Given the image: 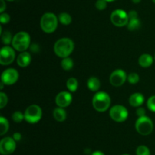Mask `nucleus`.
<instances>
[{
	"label": "nucleus",
	"mask_w": 155,
	"mask_h": 155,
	"mask_svg": "<svg viewBox=\"0 0 155 155\" xmlns=\"http://www.w3.org/2000/svg\"><path fill=\"white\" fill-rule=\"evenodd\" d=\"M30 62H31V56L27 52H23L20 53L19 56L17 58V63L20 67H22V68L28 66Z\"/></svg>",
	"instance_id": "nucleus-14"
},
{
	"label": "nucleus",
	"mask_w": 155,
	"mask_h": 155,
	"mask_svg": "<svg viewBox=\"0 0 155 155\" xmlns=\"http://www.w3.org/2000/svg\"><path fill=\"white\" fill-rule=\"evenodd\" d=\"M92 155H104V153H103V152L99 151V150H96V151L93 152V153H92Z\"/></svg>",
	"instance_id": "nucleus-36"
},
{
	"label": "nucleus",
	"mask_w": 155,
	"mask_h": 155,
	"mask_svg": "<svg viewBox=\"0 0 155 155\" xmlns=\"http://www.w3.org/2000/svg\"><path fill=\"white\" fill-rule=\"evenodd\" d=\"M12 33L9 31H5L4 33H2V40L4 44H9L11 43V42H12Z\"/></svg>",
	"instance_id": "nucleus-25"
},
{
	"label": "nucleus",
	"mask_w": 155,
	"mask_h": 155,
	"mask_svg": "<svg viewBox=\"0 0 155 155\" xmlns=\"http://www.w3.org/2000/svg\"><path fill=\"white\" fill-rule=\"evenodd\" d=\"M105 1H107V2H113V1H114V0H105Z\"/></svg>",
	"instance_id": "nucleus-38"
},
{
	"label": "nucleus",
	"mask_w": 155,
	"mask_h": 155,
	"mask_svg": "<svg viewBox=\"0 0 155 155\" xmlns=\"http://www.w3.org/2000/svg\"><path fill=\"white\" fill-rule=\"evenodd\" d=\"M0 21L2 24H8L10 21V16L7 13H2L0 15Z\"/></svg>",
	"instance_id": "nucleus-31"
},
{
	"label": "nucleus",
	"mask_w": 155,
	"mask_h": 155,
	"mask_svg": "<svg viewBox=\"0 0 155 155\" xmlns=\"http://www.w3.org/2000/svg\"><path fill=\"white\" fill-rule=\"evenodd\" d=\"M132 2H133V3H136V4H137V3L140 2L141 0H132Z\"/></svg>",
	"instance_id": "nucleus-37"
},
{
	"label": "nucleus",
	"mask_w": 155,
	"mask_h": 155,
	"mask_svg": "<svg viewBox=\"0 0 155 155\" xmlns=\"http://www.w3.org/2000/svg\"><path fill=\"white\" fill-rule=\"evenodd\" d=\"M8 103V97L5 93H0V109H2Z\"/></svg>",
	"instance_id": "nucleus-30"
},
{
	"label": "nucleus",
	"mask_w": 155,
	"mask_h": 155,
	"mask_svg": "<svg viewBox=\"0 0 155 155\" xmlns=\"http://www.w3.org/2000/svg\"><path fill=\"white\" fill-rule=\"evenodd\" d=\"M145 109L144 108H138L137 110H136V114L139 117H143L145 116Z\"/></svg>",
	"instance_id": "nucleus-32"
},
{
	"label": "nucleus",
	"mask_w": 155,
	"mask_h": 155,
	"mask_svg": "<svg viewBox=\"0 0 155 155\" xmlns=\"http://www.w3.org/2000/svg\"><path fill=\"white\" fill-rule=\"evenodd\" d=\"M12 46L16 50L20 52H24L30 44V35L27 32L21 31L16 33L12 40Z\"/></svg>",
	"instance_id": "nucleus-4"
},
{
	"label": "nucleus",
	"mask_w": 155,
	"mask_h": 155,
	"mask_svg": "<svg viewBox=\"0 0 155 155\" xmlns=\"http://www.w3.org/2000/svg\"><path fill=\"white\" fill-rule=\"evenodd\" d=\"M74 43L69 38H61L56 41L54 45V53L61 58H67L72 53Z\"/></svg>",
	"instance_id": "nucleus-1"
},
{
	"label": "nucleus",
	"mask_w": 155,
	"mask_h": 155,
	"mask_svg": "<svg viewBox=\"0 0 155 155\" xmlns=\"http://www.w3.org/2000/svg\"><path fill=\"white\" fill-rule=\"evenodd\" d=\"M42 115V112L41 108L37 105H31L28 106L24 112V119L29 123L38 122L41 119Z\"/></svg>",
	"instance_id": "nucleus-6"
},
{
	"label": "nucleus",
	"mask_w": 155,
	"mask_h": 155,
	"mask_svg": "<svg viewBox=\"0 0 155 155\" xmlns=\"http://www.w3.org/2000/svg\"><path fill=\"white\" fill-rule=\"evenodd\" d=\"M58 21L64 25H69L72 21V18L68 13L62 12L58 15Z\"/></svg>",
	"instance_id": "nucleus-19"
},
{
	"label": "nucleus",
	"mask_w": 155,
	"mask_h": 155,
	"mask_svg": "<svg viewBox=\"0 0 155 155\" xmlns=\"http://www.w3.org/2000/svg\"><path fill=\"white\" fill-rule=\"evenodd\" d=\"M8 128L9 124L8 120L3 116L0 117V135H5L8 130Z\"/></svg>",
	"instance_id": "nucleus-22"
},
{
	"label": "nucleus",
	"mask_w": 155,
	"mask_h": 155,
	"mask_svg": "<svg viewBox=\"0 0 155 155\" xmlns=\"http://www.w3.org/2000/svg\"><path fill=\"white\" fill-rule=\"evenodd\" d=\"M154 59L149 54H142L139 59V63L143 68H148L152 65Z\"/></svg>",
	"instance_id": "nucleus-16"
},
{
	"label": "nucleus",
	"mask_w": 155,
	"mask_h": 155,
	"mask_svg": "<svg viewBox=\"0 0 155 155\" xmlns=\"http://www.w3.org/2000/svg\"><path fill=\"white\" fill-rule=\"evenodd\" d=\"M128 16H129V19L130 20L135 19V18H138V14L136 11L132 10L128 13Z\"/></svg>",
	"instance_id": "nucleus-33"
},
{
	"label": "nucleus",
	"mask_w": 155,
	"mask_h": 155,
	"mask_svg": "<svg viewBox=\"0 0 155 155\" xmlns=\"http://www.w3.org/2000/svg\"><path fill=\"white\" fill-rule=\"evenodd\" d=\"M12 118L13 121L15 122H21L24 119V115L22 112H20V111H16V112H15L12 114Z\"/></svg>",
	"instance_id": "nucleus-26"
},
{
	"label": "nucleus",
	"mask_w": 155,
	"mask_h": 155,
	"mask_svg": "<svg viewBox=\"0 0 155 155\" xmlns=\"http://www.w3.org/2000/svg\"><path fill=\"white\" fill-rule=\"evenodd\" d=\"M141 23L138 18H135V19H131L129 21L128 24H127V27L130 30H136L140 28Z\"/></svg>",
	"instance_id": "nucleus-23"
},
{
	"label": "nucleus",
	"mask_w": 155,
	"mask_h": 155,
	"mask_svg": "<svg viewBox=\"0 0 155 155\" xmlns=\"http://www.w3.org/2000/svg\"><path fill=\"white\" fill-rule=\"evenodd\" d=\"M88 88L92 91H97L100 88V81L96 77H91L87 82Z\"/></svg>",
	"instance_id": "nucleus-18"
},
{
	"label": "nucleus",
	"mask_w": 155,
	"mask_h": 155,
	"mask_svg": "<svg viewBox=\"0 0 155 155\" xmlns=\"http://www.w3.org/2000/svg\"><path fill=\"white\" fill-rule=\"evenodd\" d=\"M148 108L152 112H155V95L151 96L147 101Z\"/></svg>",
	"instance_id": "nucleus-28"
},
{
	"label": "nucleus",
	"mask_w": 155,
	"mask_h": 155,
	"mask_svg": "<svg viewBox=\"0 0 155 155\" xmlns=\"http://www.w3.org/2000/svg\"><path fill=\"white\" fill-rule=\"evenodd\" d=\"M110 21L114 25L117 27H124L129 23L128 14L122 9H116L110 15Z\"/></svg>",
	"instance_id": "nucleus-7"
},
{
	"label": "nucleus",
	"mask_w": 155,
	"mask_h": 155,
	"mask_svg": "<svg viewBox=\"0 0 155 155\" xmlns=\"http://www.w3.org/2000/svg\"><path fill=\"white\" fill-rule=\"evenodd\" d=\"M136 131L140 135H148L152 132L154 129V124L151 119L146 115L143 117H139L136 122Z\"/></svg>",
	"instance_id": "nucleus-5"
},
{
	"label": "nucleus",
	"mask_w": 155,
	"mask_h": 155,
	"mask_svg": "<svg viewBox=\"0 0 155 155\" xmlns=\"http://www.w3.org/2000/svg\"><path fill=\"white\" fill-rule=\"evenodd\" d=\"M16 149V142L14 138L6 137L0 141V153L2 155L12 154Z\"/></svg>",
	"instance_id": "nucleus-9"
},
{
	"label": "nucleus",
	"mask_w": 155,
	"mask_h": 155,
	"mask_svg": "<svg viewBox=\"0 0 155 155\" xmlns=\"http://www.w3.org/2000/svg\"><path fill=\"white\" fill-rule=\"evenodd\" d=\"M58 18L54 14L51 12L45 13L42 16L40 20L41 29L45 33H52L56 30L58 27Z\"/></svg>",
	"instance_id": "nucleus-3"
},
{
	"label": "nucleus",
	"mask_w": 155,
	"mask_h": 155,
	"mask_svg": "<svg viewBox=\"0 0 155 155\" xmlns=\"http://www.w3.org/2000/svg\"><path fill=\"white\" fill-rule=\"evenodd\" d=\"M67 88L71 92H75L78 88V81L75 78H70L67 81Z\"/></svg>",
	"instance_id": "nucleus-20"
},
{
	"label": "nucleus",
	"mask_w": 155,
	"mask_h": 155,
	"mask_svg": "<svg viewBox=\"0 0 155 155\" xmlns=\"http://www.w3.org/2000/svg\"><path fill=\"white\" fill-rule=\"evenodd\" d=\"M0 2H1V6H0V12L3 13V12L5 11V9H6V4L5 0H0Z\"/></svg>",
	"instance_id": "nucleus-34"
},
{
	"label": "nucleus",
	"mask_w": 155,
	"mask_h": 155,
	"mask_svg": "<svg viewBox=\"0 0 155 155\" xmlns=\"http://www.w3.org/2000/svg\"><path fill=\"white\" fill-rule=\"evenodd\" d=\"M110 116L112 119L117 122H124L128 117V111L121 105H116L110 109Z\"/></svg>",
	"instance_id": "nucleus-8"
},
{
	"label": "nucleus",
	"mask_w": 155,
	"mask_h": 155,
	"mask_svg": "<svg viewBox=\"0 0 155 155\" xmlns=\"http://www.w3.org/2000/svg\"><path fill=\"white\" fill-rule=\"evenodd\" d=\"M145 97L140 93H135L132 94L130 97V103L132 106L139 107L144 103Z\"/></svg>",
	"instance_id": "nucleus-15"
},
{
	"label": "nucleus",
	"mask_w": 155,
	"mask_h": 155,
	"mask_svg": "<svg viewBox=\"0 0 155 155\" xmlns=\"http://www.w3.org/2000/svg\"><path fill=\"white\" fill-rule=\"evenodd\" d=\"M7 1H10L11 2V1H14V0H7Z\"/></svg>",
	"instance_id": "nucleus-39"
},
{
	"label": "nucleus",
	"mask_w": 155,
	"mask_h": 155,
	"mask_svg": "<svg viewBox=\"0 0 155 155\" xmlns=\"http://www.w3.org/2000/svg\"><path fill=\"white\" fill-rule=\"evenodd\" d=\"M153 2H154V3H155V0H152Z\"/></svg>",
	"instance_id": "nucleus-40"
},
{
	"label": "nucleus",
	"mask_w": 155,
	"mask_h": 155,
	"mask_svg": "<svg viewBox=\"0 0 155 155\" xmlns=\"http://www.w3.org/2000/svg\"><path fill=\"white\" fill-rule=\"evenodd\" d=\"M154 59H155V56H154Z\"/></svg>",
	"instance_id": "nucleus-42"
},
{
	"label": "nucleus",
	"mask_w": 155,
	"mask_h": 155,
	"mask_svg": "<svg viewBox=\"0 0 155 155\" xmlns=\"http://www.w3.org/2000/svg\"><path fill=\"white\" fill-rule=\"evenodd\" d=\"M61 67L63 68L64 70H65V71H69V70H71V68H73V66H74V62H73L72 59L69 57L64 58V59H62L61 62Z\"/></svg>",
	"instance_id": "nucleus-21"
},
{
	"label": "nucleus",
	"mask_w": 155,
	"mask_h": 155,
	"mask_svg": "<svg viewBox=\"0 0 155 155\" xmlns=\"http://www.w3.org/2000/svg\"><path fill=\"white\" fill-rule=\"evenodd\" d=\"M95 7L100 11L104 10L107 7V1H105V0H97L96 2H95Z\"/></svg>",
	"instance_id": "nucleus-29"
},
{
	"label": "nucleus",
	"mask_w": 155,
	"mask_h": 155,
	"mask_svg": "<svg viewBox=\"0 0 155 155\" xmlns=\"http://www.w3.org/2000/svg\"><path fill=\"white\" fill-rule=\"evenodd\" d=\"M19 78V74L18 71L15 68H8L5 70L2 74L1 80L2 82L6 85L14 84Z\"/></svg>",
	"instance_id": "nucleus-11"
},
{
	"label": "nucleus",
	"mask_w": 155,
	"mask_h": 155,
	"mask_svg": "<svg viewBox=\"0 0 155 155\" xmlns=\"http://www.w3.org/2000/svg\"><path fill=\"white\" fill-rule=\"evenodd\" d=\"M53 116L58 122H64L66 119L67 114L63 108L58 107L53 111Z\"/></svg>",
	"instance_id": "nucleus-17"
},
{
	"label": "nucleus",
	"mask_w": 155,
	"mask_h": 155,
	"mask_svg": "<svg viewBox=\"0 0 155 155\" xmlns=\"http://www.w3.org/2000/svg\"><path fill=\"white\" fill-rule=\"evenodd\" d=\"M15 58V53L10 46H4L0 51V64L7 65L12 63Z\"/></svg>",
	"instance_id": "nucleus-10"
},
{
	"label": "nucleus",
	"mask_w": 155,
	"mask_h": 155,
	"mask_svg": "<svg viewBox=\"0 0 155 155\" xmlns=\"http://www.w3.org/2000/svg\"><path fill=\"white\" fill-rule=\"evenodd\" d=\"M123 155H130V154H123Z\"/></svg>",
	"instance_id": "nucleus-41"
},
{
	"label": "nucleus",
	"mask_w": 155,
	"mask_h": 155,
	"mask_svg": "<svg viewBox=\"0 0 155 155\" xmlns=\"http://www.w3.org/2000/svg\"><path fill=\"white\" fill-rule=\"evenodd\" d=\"M127 80V74L122 69L114 71L110 76V82L113 86L120 87L124 84Z\"/></svg>",
	"instance_id": "nucleus-12"
},
{
	"label": "nucleus",
	"mask_w": 155,
	"mask_h": 155,
	"mask_svg": "<svg viewBox=\"0 0 155 155\" xmlns=\"http://www.w3.org/2000/svg\"><path fill=\"white\" fill-rule=\"evenodd\" d=\"M92 105L95 110L98 112H104L110 105V97L107 93L97 92L92 99Z\"/></svg>",
	"instance_id": "nucleus-2"
},
{
	"label": "nucleus",
	"mask_w": 155,
	"mask_h": 155,
	"mask_svg": "<svg viewBox=\"0 0 155 155\" xmlns=\"http://www.w3.org/2000/svg\"><path fill=\"white\" fill-rule=\"evenodd\" d=\"M71 101H72V96L69 92H67V91H62L56 96V104L59 107H67L71 104Z\"/></svg>",
	"instance_id": "nucleus-13"
},
{
	"label": "nucleus",
	"mask_w": 155,
	"mask_h": 155,
	"mask_svg": "<svg viewBox=\"0 0 155 155\" xmlns=\"http://www.w3.org/2000/svg\"><path fill=\"white\" fill-rule=\"evenodd\" d=\"M128 78L129 82L132 84H137L139 81V74H136V73L133 72V73H130V74L128 75L127 77Z\"/></svg>",
	"instance_id": "nucleus-27"
},
{
	"label": "nucleus",
	"mask_w": 155,
	"mask_h": 155,
	"mask_svg": "<svg viewBox=\"0 0 155 155\" xmlns=\"http://www.w3.org/2000/svg\"><path fill=\"white\" fill-rule=\"evenodd\" d=\"M136 155H151V151L146 146L140 145L136 149Z\"/></svg>",
	"instance_id": "nucleus-24"
},
{
	"label": "nucleus",
	"mask_w": 155,
	"mask_h": 155,
	"mask_svg": "<svg viewBox=\"0 0 155 155\" xmlns=\"http://www.w3.org/2000/svg\"><path fill=\"white\" fill-rule=\"evenodd\" d=\"M13 138L15 140V141H18L21 139V134L19 132H15L13 135Z\"/></svg>",
	"instance_id": "nucleus-35"
}]
</instances>
